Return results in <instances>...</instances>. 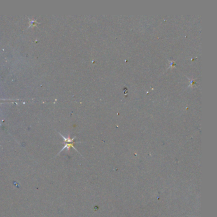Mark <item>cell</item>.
<instances>
[{"label":"cell","mask_w":217,"mask_h":217,"mask_svg":"<svg viewBox=\"0 0 217 217\" xmlns=\"http://www.w3.org/2000/svg\"><path fill=\"white\" fill-rule=\"evenodd\" d=\"M73 144H74V142H73V143H65V147H63V148L61 149V150L59 152L58 154H59V153H60L61 152H62L63 150H64L65 149H66V148H67V150L70 151V148H74V149H75V150L76 152H78V150H76V149L74 147V145H73Z\"/></svg>","instance_id":"6da1fadb"}]
</instances>
